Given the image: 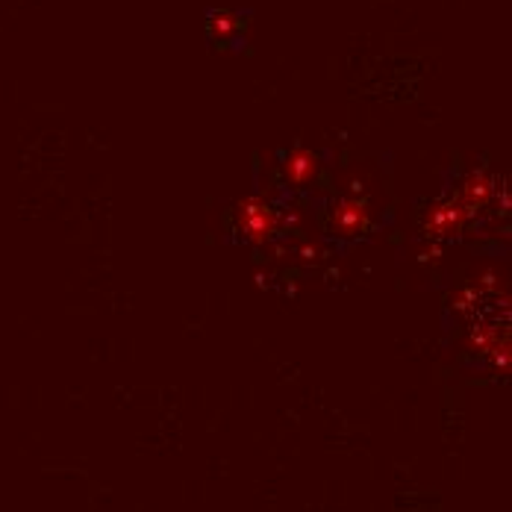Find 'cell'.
<instances>
[{
  "label": "cell",
  "instance_id": "6da1fadb",
  "mask_svg": "<svg viewBox=\"0 0 512 512\" xmlns=\"http://www.w3.org/2000/svg\"><path fill=\"white\" fill-rule=\"evenodd\" d=\"M312 168H316V159H312L309 151H294V154L289 156V165H286V171H289L294 180H304Z\"/></svg>",
  "mask_w": 512,
  "mask_h": 512
}]
</instances>
